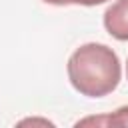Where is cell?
I'll use <instances>...</instances> for the list:
<instances>
[{"instance_id": "277c9868", "label": "cell", "mask_w": 128, "mask_h": 128, "mask_svg": "<svg viewBox=\"0 0 128 128\" xmlns=\"http://www.w3.org/2000/svg\"><path fill=\"white\" fill-rule=\"evenodd\" d=\"M48 4H56V6H66V4H82V6H96V4H104L106 0H44Z\"/></svg>"}, {"instance_id": "3957f363", "label": "cell", "mask_w": 128, "mask_h": 128, "mask_svg": "<svg viewBox=\"0 0 128 128\" xmlns=\"http://www.w3.org/2000/svg\"><path fill=\"white\" fill-rule=\"evenodd\" d=\"M76 126L78 128L80 126H122V128H126L128 126V106H122L116 112L106 114V116H90V118L78 120Z\"/></svg>"}, {"instance_id": "6da1fadb", "label": "cell", "mask_w": 128, "mask_h": 128, "mask_svg": "<svg viewBox=\"0 0 128 128\" xmlns=\"http://www.w3.org/2000/svg\"><path fill=\"white\" fill-rule=\"evenodd\" d=\"M120 76V60L106 44H84L68 60V78L72 86L90 98H100L116 90Z\"/></svg>"}, {"instance_id": "8992f818", "label": "cell", "mask_w": 128, "mask_h": 128, "mask_svg": "<svg viewBox=\"0 0 128 128\" xmlns=\"http://www.w3.org/2000/svg\"><path fill=\"white\" fill-rule=\"evenodd\" d=\"M126 74H128V64H126Z\"/></svg>"}, {"instance_id": "5b68a950", "label": "cell", "mask_w": 128, "mask_h": 128, "mask_svg": "<svg viewBox=\"0 0 128 128\" xmlns=\"http://www.w3.org/2000/svg\"><path fill=\"white\" fill-rule=\"evenodd\" d=\"M22 124H48L50 126V122H46V120H24Z\"/></svg>"}, {"instance_id": "7a4b0ae2", "label": "cell", "mask_w": 128, "mask_h": 128, "mask_svg": "<svg viewBox=\"0 0 128 128\" xmlns=\"http://www.w3.org/2000/svg\"><path fill=\"white\" fill-rule=\"evenodd\" d=\"M104 26L116 40H128V0H116L104 12Z\"/></svg>"}]
</instances>
